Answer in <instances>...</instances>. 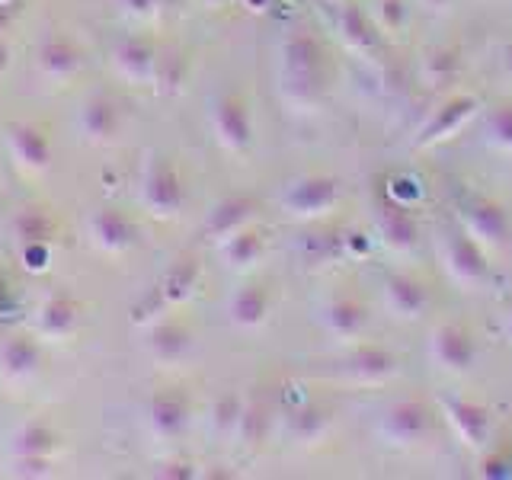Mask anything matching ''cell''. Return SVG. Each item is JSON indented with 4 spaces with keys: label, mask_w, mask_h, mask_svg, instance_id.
Masks as SVG:
<instances>
[{
    "label": "cell",
    "mask_w": 512,
    "mask_h": 480,
    "mask_svg": "<svg viewBox=\"0 0 512 480\" xmlns=\"http://www.w3.org/2000/svg\"><path fill=\"white\" fill-rule=\"evenodd\" d=\"M506 333L512 336V304H509V311H506Z\"/></svg>",
    "instance_id": "obj_41"
},
{
    "label": "cell",
    "mask_w": 512,
    "mask_h": 480,
    "mask_svg": "<svg viewBox=\"0 0 512 480\" xmlns=\"http://www.w3.org/2000/svg\"><path fill=\"white\" fill-rule=\"evenodd\" d=\"M327 426H330V413L324 407H317V404H304L292 416V429H295V436L301 442H314Z\"/></svg>",
    "instance_id": "obj_31"
},
{
    "label": "cell",
    "mask_w": 512,
    "mask_h": 480,
    "mask_svg": "<svg viewBox=\"0 0 512 480\" xmlns=\"http://www.w3.org/2000/svg\"><path fill=\"white\" fill-rule=\"evenodd\" d=\"M439 407L445 413V420L452 423L458 432V439L468 448H487L493 436V420L490 410L477 400H468L461 394H439Z\"/></svg>",
    "instance_id": "obj_5"
},
{
    "label": "cell",
    "mask_w": 512,
    "mask_h": 480,
    "mask_svg": "<svg viewBox=\"0 0 512 480\" xmlns=\"http://www.w3.org/2000/svg\"><path fill=\"white\" fill-rule=\"evenodd\" d=\"M196 276H199V266L196 263H180L176 269H170V276L164 279V295L180 301L192 292V285H196Z\"/></svg>",
    "instance_id": "obj_33"
},
{
    "label": "cell",
    "mask_w": 512,
    "mask_h": 480,
    "mask_svg": "<svg viewBox=\"0 0 512 480\" xmlns=\"http://www.w3.org/2000/svg\"><path fill=\"white\" fill-rule=\"evenodd\" d=\"M192 346V333L176 324V320H167L151 333V352L160 362H180Z\"/></svg>",
    "instance_id": "obj_26"
},
{
    "label": "cell",
    "mask_w": 512,
    "mask_h": 480,
    "mask_svg": "<svg viewBox=\"0 0 512 480\" xmlns=\"http://www.w3.org/2000/svg\"><path fill=\"white\" fill-rule=\"evenodd\" d=\"M378 432L384 442L410 448V445H420L436 436V416H432V410L420 397H404L384 410Z\"/></svg>",
    "instance_id": "obj_2"
},
{
    "label": "cell",
    "mask_w": 512,
    "mask_h": 480,
    "mask_svg": "<svg viewBox=\"0 0 512 480\" xmlns=\"http://www.w3.org/2000/svg\"><path fill=\"white\" fill-rule=\"evenodd\" d=\"M269 288L263 282H250L244 288H237V295L231 298V320L244 330L263 327V320L269 314Z\"/></svg>",
    "instance_id": "obj_19"
},
{
    "label": "cell",
    "mask_w": 512,
    "mask_h": 480,
    "mask_svg": "<svg viewBox=\"0 0 512 480\" xmlns=\"http://www.w3.org/2000/svg\"><path fill=\"white\" fill-rule=\"evenodd\" d=\"M55 442H58L55 432L48 429L45 423H29V426H23V432L16 436V455H20L23 468L39 474L45 464H48V455H52Z\"/></svg>",
    "instance_id": "obj_21"
},
{
    "label": "cell",
    "mask_w": 512,
    "mask_h": 480,
    "mask_svg": "<svg viewBox=\"0 0 512 480\" xmlns=\"http://www.w3.org/2000/svg\"><path fill=\"white\" fill-rule=\"evenodd\" d=\"M429 359L445 372H471L477 362V346L461 324H439L429 336Z\"/></svg>",
    "instance_id": "obj_8"
},
{
    "label": "cell",
    "mask_w": 512,
    "mask_h": 480,
    "mask_svg": "<svg viewBox=\"0 0 512 480\" xmlns=\"http://www.w3.org/2000/svg\"><path fill=\"white\" fill-rule=\"evenodd\" d=\"M212 125H215V138L221 148H228L234 154L247 151L253 141V119L247 103L240 100L237 93H224L212 106Z\"/></svg>",
    "instance_id": "obj_7"
},
{
    "label": "cell",
    "mask_w": 512,
    "mask_h": 480,
    "mask_svg": "<svg viewBox=\"0 0 512 480\" xmlns=\"http://www.w3.org/2000/svg\"><path fill=\"white\" fill-rule=\"evenodd\" d=\"M80 132L90 141H109L119 132V109L109 96H93V100L80 109Z\"/></svg>",
    "instance_id": "obj_22"
},
{
    "label": "cell",
    "mask_w": 512,
    "mask_h": 480,
    "mask_svg": "<svg viewBox=\"0 0 512 480\" xmlns=\"http://www.w3.org/2000/svg\"><path fill=\"white\" fill-rule=\"evenodd\" d=\"M336 26H340V36L343 42L352 48V52H372V48H378V23L375 16H368L359 4H346L340 10V20H336Z\"/></svg>",
    "instance_id": "obj_18"
},
{
    "label": "cell",
    "mask_w": 512,
    "mask_h": 480,
    "mask_svg": "<svg viewBox=\"0 0 512 480\" xmlns=\"http://www.w3.org/2000/svg\"><path fill=\"white\" fill-rule=\"evenodd\" d=\"M378 234L391 250L407 253L416 247V240H420V224H416V218L407 205L381 196V202H378Z\"/></svg>",
    "instance_id": "obj_12"
},
{
    "label": "cell",
    "mask_w": 512,
    "mask_h": 480,
    "mask_svg": "<svg viewBox=\"0 0 512 480\" xmlns=\"http://www.w3.org/2000/svg\"><path fill=\"white\" fill-rule=\"evenodd\" d=\"M253 212H256V202L250 196H228V199H221L212 208V215H208V234H215L218 240L231 237L234 231L247 228V221L253 218Z\"/></svg>",
    "instance_id": "obj_20"
},
{
    "label": "cell",
    "mask_w": 512,
    "mask_h": 480,
    "mask_svg": "<svg viewBox=\"0 0 512 480\" xmlns=\"http://www.w3.org/2000/svg\"><path fill=\"white\" fill-rule=\"evenodd\" d=\"M240 413H244V404H240V397L237 394H228L218 404V410H215V426L221 429V432H231V429H237L240 426Z\"/></svg>",
    "instance_id": "obj_36"
},
{
    "label": "cell",
    "mask_w": 512,
    "mask_h": 480,
    "mask_svg": "<svg viewBox=\"0 0 512 480\" xmlns=\"http://www.w3.org/2000/svg\"><path fill=\"white\" fill-rule=\"evenodd\" d=\"M506 74L512 77V42L506 45Z\"/></svg>",
    "instance_id": "obj_40"
},
{
    "label": "cell",
    "mask_w": 512,
    "mask_h": 480,
    "mask_svg": "<svg viewBox=\"0 0 512 480\" xmlns=\"http://www.w3.org/2000/svg\"><path fill=\"white\" fill-rule=\"evenodd\" d=\"M58 231V221L45 212L39 205H29V208H20V212L13 215V234L20 237V244H48V240L55 237Z\"/></svg>",
    "instance_id": "obj_23"
},
{
    "label": "cell",
    "mask_w": 512,
    "mask_h": 480,
    "mask_svg": "<svg viewBox=\"0 0 512 480\" xmlns=\"http://www.w3.org/2000/svg\"><path fill=\"white\" fill-rule=\"evenodd\" d=\"M90 231H93L96 244L109 253H122L138 240V224L125 212H119V208H103V212H96L90 221Z\"/></svg>",
    "instance_id": "obj_17"
},
{
    "label": "cell",
    "mask_w": 512,
    "mask_h": 480,
    "mask_svg": "<svg viewBox=\"0 0 512 480\" xmlns=\"http://www.w3.org/2000/svg\"><path fill=\"white\" fill-rule=\"evenodd\" d=\"M77 317H80V308L71 298H52L39 314V327L48 336H68L77 327Z\"/></svg>",
    "instance_id": "obj_28"
},
{
    "label": "cell",
    "mask_w": 512,
    "mask_h": 480,
    "mask_svg": "<svg viewBox=\"0 0 512 480\" xmlns=\"http://www.w3.org/2000/svg\"><path fill=\"white\" fill-rule=\"evenodd\" d=\"M205 4H208V7H221V4H224V0H205Z\"/></svg>",
    "instance_id": "obj_42"
},
{
    "label": "cell",
    "mask_w": 512,
    "mask_h": 480,
    "mask_svg": "<svg viewBox=\"0 0 512 480\" xmlns=\"http://www.w3.org/2000/svg\"><path fill=\"white\" fill-rule=\"evenodd\" d=\"M458 221H461V228L468 231L484 250L503 247L509 240V234H512L506 208L496 205L493 199H484V196H471L468 202H461Z\"/></svg>",
    "instance_id": "obj_4"
},
{
    "label": "cell",
    "mask_w": 512,
    "mask_h": 480,
    "mask_svg": "<svg viewBox=\"0 0 512 480\" xmlns=\"http://www.w3.org/2000/svg\"><path fill=\"white\" fill-rule=\"evenodd\" d=\"M39 64H42V71L48 77H71L77 74L80 68V52H77V45L71 39H64V36H52L45 45H42V52H39Z\"/></svg>",
    "instance_id": "obj_24"
},
{
    "label": "cell",
    "mask_w": 512,
    "mask_h": 480,
    "mask_svg": "<svg viewBox=\"0 0 512 480\" xmlns=\"http://www.w3.org/2000/svg\"><path fill=\"white\" fill-rule=\"evenodd\" d=\"M442 263H445L448 276H452L461 288H480L490 279V263L484 256V247H480L464 228H455L445 234Z\"/></svg>",
    "instance_id": "obj_3"
},
{
    "label": "cell",
    "mask_w": 512,
    "mask_h": 480,
    "mask_svg": "<svg viewBox=\"0 0 512 480\" xmlns=\"http://www.w3.org/2000/svg\"><path fill=\"white\" fill-rule=\"evenodd\" d=\"M119 4L128 10V13H135V16H151L157 10L160 0H119Z\"/></svg>",
    "instance_id": "obj_37"
},
{
    "label": "cell",
    "mask_w": 512,
    "mask_h": 480,
    "mask_svg": "<svg viewBox=\"0 0 512 480\" xmlns=\"http://www.w3.org/2000/svg\"><path fill=\"white\" fill-rule=\"evenodd\" d=\"M36 365H39V349L29 336H13V340H7V346L0 349V368H4L7 375H26Z\"/></svg>",
    "instance_id": "obj_29"
},
{
    "label": "cell",
    "mask_w": 512,
    "mask_h": 480,
    "mask_svg": "<svg viewBox=\"0 0 512 480\" xmlns=\"http://www.w3.org/2000/svg\"><path fill=\"white\" fill-rule=\"evenodd\" d=\"M221 253L231 269H247L263 256V237L253 228H240L231 237L221 240Z\"/></svg>",
    "instance_id": "obj_25"
},
{
    "label": "cell",
    "mask_w": 512,
    "mask_h": 480,
    "mask_svg": "<svg viewBox=\"0 0 512 480\" xmlns=\"http://www.w3.org/2000/svg\"><path fill=\"white\" fill-rule=\"evenodd\" d=\"M116 64H119V71L125 77H132V80H144V77H151L154 68H157V58H154V48L148 42H141V39H128L119 45V52H116Z\"/></svg>",
    "instance_id": "obj_27"
},
{
    "label": "cell",
    "mask_w": 512,
    "mask_h": 480,
    "mask_svg": "<svg viewBox=\"0 0 512 480\" xmlns=\"http://www.w3.org/2000/svg\"><path fill=\"white\" fill-rule=\"evenodd\" d=\"M320 324L336 340H356L368 324V311L356 295H333L327 304L320 308Z\"/></svg>",
    "instance_id": "obj_14"
},
{
    "label": "cell",
    "mask_w": 512,
    "mask_h": 480,
    "mask_svg": "<svg viewBox=\"0 0 512 480\" xmlns=\"http://www.w3.org/2000/svg\"><path fill=\"white\" fill-rule=\"evenodd\" d=\"M7 141H10V151L20 164L32 173H42L52 164V141L42 132L39 125L32 122H13L7 128Z\"/></svg>",
    "instance_id": "obj_15"
},
{
    "label": "cell",
    "mask_w": 512,
    "mask_h": 480,
    "mask_svg": "<svg viewBox=\"0 0 512 480\" xmlns=\"http://www.w3.org/2000/svg\"><path fill=\"white\" fill-rule=\"evenodd\" d=\"M474 109H477V100L471 93L448 96V100L423 122L420 135H416V148H426V144H436L452 132H458V128L474 116Z\"/></svg>",
    "instance_id": "obj_10"
},
{
    "label": "cell",
    "mask_w": 512,
    "mask_h": 480,
    "mask_svg": "<svg viewBox=\"0 0 512 480\" xmlns=\"http://www.w3.org/2000/svg\"><path fill=\"white\" fill-rule=\"evenodd\" d=\"M7 55H10V48H7L4 42H0V71L7 68Z\"/></svg>",
    "instance_id": "obj_39"
},
{
    "label": "cell",
    "mask_w": 512,
    "mask_h": 480,
    "mask_svg": "<svg viewBox=\"0 0 512 480\" xmlns=\"http://www.w3.org/2000/svg\"><path fill=\"white\" fill-rule=\"evenodd\" d=\"M487 135L496 148L512 151V106H503V109L493 112L490 122H487Z\"/></svg>",
    "instance_id": "obj_34"
},
{
    "label": "cell",
    "mask_w": 512,
    "mask_h": 480,
    "mask_svg": "<svg viewBox=\"0 0 512 480\" xmlns=\"http://www.w3.org/2000/svg\"><path fill=\"white\" fill-rule=\"evenodd\" d=\"M186 202V192H183V180L176 167L170 164L167 157H157L151 160L148 176H144V205L151 208L154 215H176Z\"/></svg>",
    "instance_id": "obj_9"
},
{
    "label": "cell",
    "mask_w": 512,
    "mask_h": 480,
    "mask_svg": "<svg viewBox=\"0 0 512 480\" xmlns=\"http://www.w3.org/2000/svg\"><path fill=\"white\" fill-rule=\"evenodd\" d=\"M397 368H400V359L384 346H359L340 362V372L352 381H362V384L388 381L397 375Z\"/></svg>",
    "instance_id": "obj_11"
},
{
    "label": "cell",
    "mask_w": 512,
    "mask_h": 480,
    "mask_svg": "<svg viewBox=\"0 0 512 480\" xmlns=\"http://www.w3.org/2000/svg\"><path fill=\"white\" fill-rule=\"evenodd\" d=\"M448 4H452V0H426V7H429V10H436V13H442Z\"/></svg>",
    "instance_id": "obj_38"
},
{
    "label": "cell",
    "mask_w": 512,
    "mask_h": 480,
    "mask_svg": "<svg viewBox=\"0 0 512 480\" xmlns=\"http://www.w3.org/2000/svg\"><path fill=\"white\" fill-rule=\"evenodd\" d=\"M407 0H378V7H375V23L381 32H388V36H394V32L404 29L407 23Z\"/></svg>",
    "instance_id": "obj_32"
},
{
    "label": "cell",
    "mask_w": 512,
    "mask_h": 480,
    "mask_svg": "<svg viewBox=\"0 0 512 480\" xmlns=\"http://www.w3.org/2000/svg\"><path fill=\"white\" fill-rule=\"evenodd\" d=\"M189 397L180 388H164L151 397V426L157 436L164 439H180L189 429Z\"/></svg>",
    "instance_id": "obj_16"
},
{
    "label": "cell",
    "mask_w": 512,
    "mask_h": 480,
    "mask_svg": "<svg viewBox=\"0 0 512 480\" xmlns=\"http://www.w3.org/2000/svg\"><path fill=\"white\" fill-rule=\"evenodd\" d=\"M384 304L394 317H404V320H420L429 311V292L426 285L410 276V272H394L384 282Z\"/></svg>",
    "instance_id": "obj_13"
},
{
    "label": "cell",
    "mask_w": 512,
    "mask_h": 480,
    "mask_svg": "<svg viewBox=\"0 0 512 480\" xmlns=\"http://www.w3.org/2000/svg\"><path fill=\"white\" fill-rule=\"evenodd\" d=\"M336 199H340V186H336L333 176L308 173L285 189L282 205H285V212L295 218H317V215H327L336 205Z\"/></svg>",
    "instance_id": "obj_6"
},
{
    "label": "cell",
    "mask_w": 512,
    "mask_h": 480,
    "mask_svg": "<svg viewBox=\"0 0 512 480\" xmlns=\"http://www.w3.org/2000/svg\"><path fill=\"white\" fill-rule=\"evenodd\" d=\"M461 68V55H458V48L452 45H439V48H432V52L426 55L423 61V77L429 80L432 87H442L448 84Z\"/></svg>",
    "instance_id": "obj_30"
},
{
    "label": "cell",
    "mask_w": 512,
    "mask_h": 480,
    "mask_svg": "<svg viewBox=\"0 0 512 480\" xmlns=\"http://www.w3.org/2000/svg\"><path fill=\"white\" fill-rule=\"evenodd\" d=\"M384 196L388 199H394V202H400V205H407V208H413L416 202H420V196H423V189H420V183L413 180V176H394L391 180V186L384 189Z\"/></svg>",
    "instance_id": "obj_35"
},
{
    "label": "cell",
    "mask_w": 512,
    "mask_h": 480,
    "mask_svg": "<svg viewBox=\"0 0 512 480\" xmlns=\"http://www.w3.org/2000/svg\"><path fill=\"white\" fill-rule=\"evenodd\" d=\"M324 58H327L324 42L308 29H295L292 36L285 39L282 80H285V93L292 96L295 103L311 106L320 100V93H324Z\"/></svg>",
    "instance_id": "obj_1"
}]
</instances>
